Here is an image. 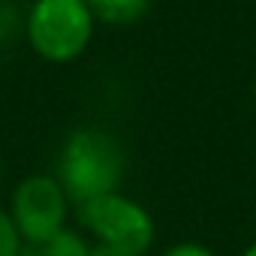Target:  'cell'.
Here are the masks:
<instances>
[{
    "label": "cell",
    "mask_w": 256,
    "mask_h": 256,
    "mask_svg": "<svg viewBox=\"0 0 256 256\" xmlns=\"http://www.w3.org/2000/svg\"><path fill=\"white\" fill-rule=\"evenodd\" d=\"M54 178L72 205H84L96 196L114 193L124 178V148L106 130H76L66 136Z\"/></svg>",
    "instance_id": "obj_1"
},
{
    "label": "cell",
    "mask_w": 256,
    "mask_h": 256,
    "mask_svg": "<svg viewBox=\"0 0 256 256\" xmlns=\"http://www.w3.org/2000/svg\"><path fill=\"white\" fill-rule=\"evenodd\" d=\"M94 28L88 0H34L24 18L28 46L48 64L78 60L94 40Z\"/></svg>",
    "instance_id": "obj_2"
},
{
    "label": "cell",
    "mask_w": 256,
    "mask_h": 256,
    "mask_svg": "<svg viewBox=\"0 0 256 256\" xmlns=\"http://www.w3.org/2000/svg\"><path fill=\"white\" fill-rule=\"evenodd\" d=\"M78 208V223L88 229V235L94 238V244H106V247H118V250H130L145 256L154 244V217L148 214L145 205H139L136 199L124 196L120 190L96 196Z\"/></svg>",
    "instance_id": "obj_3"
},
{
    "label": "cell",
    "mask_w": 256,
    "mask_h": 256,
    "mask_svg": "<svg viewBox=\"0 0 256 256\" xmlns=\"http://www.w3.org/2000/svg\"><path fill=\"white\" fill-rule=\"evenodd\" d=\"M70 205L72 202L54 175H28L24 181H18L12 193L10 217L22 241L40 247L48 238H54L60 229H66Z\"/></svg>",
    "instance_id": "obj_4"
},
{
    "label": "cell",
    "mask_w": 256,
    "mask_h": 256,
    "mask_svg": "<svg viewBox=\"0 0 256 256\" xmlns=\"http://www.w3.org/2000/svg\"><path fill=\"white\" fill-rule=\"evenodd\" d=\"M88 10L102 24L126 28V24H136L148 16L151 0H88Z\"/></svg>",
    "instance_id": "obj_5"
},
{
    "label": "cell",
    "mask_w": 256,
    "mask_h": 256,
    "mask_svg": "<svg viewBox=\"0 0 256 256\" xmlns=\"http://www.w3.org/2000/svg\"><path fill=\"white\" fill-rule=\"evenodd\" d=\"M46 256H88L90 253V241L78 232V229H60L54 238H48L46 244H40Z\"/></svg>",
    "instance_id": "obj_6"
},
{
    "label": "cell",
    "mask_w": 256,
    "mask_h": 256,
    "mask_svg": "<svg viewBox=\"0 0 256 256\" xmlns=\"http://www.w3.org/2000/svg\"><path fill=\"white\" fill-rule=\"evenodd\" d=\"M22 247H24V241H22L16 223H12L10 211L0 208V256H18Z\"/></svg>",
    "instance_id": "obj_7"
},
{
    "label": "cell",
    "mask_w": 256,
    "mask_h": 256,
    "mask_svg": "<svg viewBox=\"0 0 256 256\" xmlns=\"http://www.w3.org/2000/svg\"><path fill=\"white\" fill-rule=\"evenodd\" d=\"M160 256H214V250L205 247V244H199V241H181V244L166 247Z\"/></svg>",
    "instance_id": "obj_8"
},
{
    "label": "cell",
    "mask_w": 256,
    "mask_h": 256,
    "mask_svg": "<svg viewBox=\"0 0 256 256\" xmlns=\"http://www.w3.org/2000/svg\"><path fill=\"white\" fill-rule=\"evenodd\" d=\"M88 256H139V253H130V250H118V247H106V244H94Z\"/></svg>",
    "instance_id": "obj_9"
},
{
    "label": "cell",
    "mask_w": 256,
    "mask_h": 256,
    "mask_svg": "<svg viewBox=\"0 0 256 256\" xmlns=\"http://www.w3.org/2000/svg\"><path fill=\"white\" fill-rule=\"evenodd\" d=\"M18 256H46V253H42V247H34V244H24Z\"/></svg>",
    "instance_id": "obj_10"
},
{
    "label": "cell",
    "mask_w": 256,
    "mask_h": 256,
    "mask_svg": "<svg viewBox=\"0 0 256 256\" xmlns=\"http://www.w3.org/2000/svg\"><path fill=\"white\" fill-rule=\"evenodd\" d=\"M241 256H256V241H250V244L244 247V253H241Z\"/></svg>",
    "instance_id": "obj_11"
},
{
    "label": "cell",
    "mask_w": 256,
    "mask_h": 256,
    "mask_svg": "<svg viewBox=\"0 0 256 256\" xmlns=\"http://www.w3.org/2000/svg\"><path fill=\"white\" fill-rule=\"evenodd\" d=\"M0 181H4V157H0Z\"/></svg>",
    "instance_id": "obj_12"
},
{
    "label": "cell",
    "mask_w": 256,
    "mask_h": 256,
    "mask_svg": "<svg viewBox=\"0 0 256 256\" xmlns=\"http://www.w3.org/2000/svg\"><path fill=\"white\" fill-rule=\"evenodd\" d=\"M253 100H256V78H253Z\"/></svg>",
    "instance_id": "obj_13"
}]
</instances>
